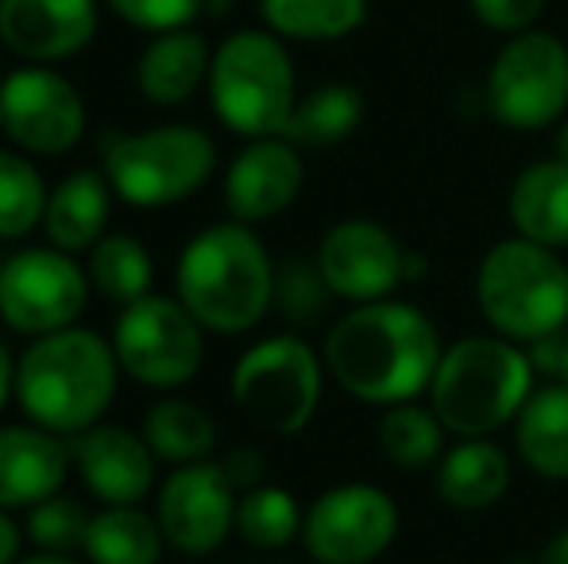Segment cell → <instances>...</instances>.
Returning <instances> with one entry per match:
<instances>
[{"label":"cell","instance_id":"obj_2","mask_svg":"<svg viewBox=\"0 0 568 564\" xmlns=\"http://www.w3.org/2000/svg\"><path fill=\"white\" fill-rule=\"evenodd\" d=\"M275 264L244 221H221L194 236L179 256V301L197 325L221 337L247 332L275 301Z\"/></svg>","mask_w":568,"mask_h":564},{"label":"cell","instance_id":"obj_14","mask_svg":"<svg viewBox=\"0 0 568 564\" xmlns=\"http://www.w3.org/2000/svg\"><path fill=\"white\" fill-rule=\"evenodd\" d=\"M236 483L229 480L225 464L197 460L166 475L159 488L155 519L163 537L186 557H205L225 545L236 530Z\"/></svg>","mask_w":568,"mask_h":564},{"label":"cell","instance_id":"obj_18","mask_svg":"<svg viewBox=\"0 0 568 564\" xmlns=\"http://www.w3.org/2000/svg\"><path fill=\"white\" fill-rule=\"evenodd\" d=\"M74 472L105 506H135L155 483V452L124 425H90L70 441Z\"/></svg>","mask_w":568,"mask_h":564},{"label":"cell","instance_id":"obj_39","mask_svg":"<svg viewBox=\"0 0 568 564\" xmlns=\"http://www.w3.org/2000/svg\"><path fill=\"white\" fill-rule=\"evenodd\" d=\"M20 545H23V530L16 526L12 514L0 511V564H16V561H20Z\"/></svg>","mask_w":568,"mask_h":564},{"label":"cell","instance_id":"obj_19","mask_svg":"<svg viewBox=\"0 0 568 564\" xmlns=\"http://www.w3.org/2000/svg\"><path fill=\"white\" fill-rule=\"evenodd\" d=\"M74 457L59 433L43 425H0V511L36 506L59 495Z\"/></svg>","mask_w":568,"mask_h":564},{"label":"cell","instance_id":"obj_31","mask_svg":"<svg viewBox=\"0 0 568 564\" xmlns=\"http://www.w3.org/2000/svg\"><path fill=\"white\" fill-rule=\"evenodd\" d=\"M302 519L306 514H302L298 499L275 483H260V488L244 491L236 503V534L252 550H286L302 537Z\"/></svg>","mask_w":568,"mask_h":564},{"label":"cell","instance_id":"obj_32","mask_svg":"<svg viewBox=\"0 0 568 564\" xmlns=\"http://www.w3.org/2000/svg\"><path fill=\"white\" fill-rule=\"evenodd\" d=\"M47 182L28 155L0 147V240L28 236L43 225L47 213Z\"/></svg>","mask_w":568,"mask_h":564},{"label":"cell","instance_id":"obj_33","mask_svg":"<svg viewBox=\"0 0 568 564\" xmlns=\"http://www.w3.org/2000/svg\"><path fill=\"white\" fill-rule=\"evenodd\" d=\"M90 519L93 514L85 511L78 499L67 495H51L43 503H36L28 511V542L36 545L39 553H74L85 545V534H90Z\"/></svg>","mask_w":568,"mask_h":564},{"label":"cell","instance_id":"obj_9","mask_svg":"<svg viewBox=\"0 0 568 564\" xmlns=\"http://www.w3.org/2000/svg\"><path fill=\"white\" fill-rule=\"evenodd\" d=\"M484 101L503 129H554L568 109V47L534 28L510 35L487 70Z\"/></svg>","mask_w":568,"mask_h":564},{"label":"cell","instance_id":"obj_35","mask_svg":"<svg viewBox=\"0 0 568 564\" xmlns=\"http://www.w3.org/2000/svg\"><path fill=\"white\" fill-rule=\"evenodd\" d=\"M109 8L132 28L163 35L174 28H190V20L202 12L205 0H109Z\"/></svg>","mask_w":568,"mask_h":564},{"label":"cell","instance_id":"obj_1","mask_svg":"<svg viewBox=\"0 0 568 564\" xmlns=\"http://www.w3.org/2000/svg\"><path fill=\"white\" fill-rule=\"evenodd\" d=\"M442 332L426 309L403 298L352 306L325 332L322 360L333 383L367 407L418 402L442 363Z\"/></svg>","mask_w":568,"mask_h":564},{"label":"cell","instance_id":"obj_22","mask_svg":"<svg viewBox=\"0 0 568 564\" xmlns=\"http://www.w3.org/2000/svg\"><path fill=\"white\" fill-rule=\"evenodd\" d=\"M515 236L561 252L568 248V163L538 158L515 178L507 197Z\"/></svg>","mask_w":568,"mask_h":564},{"label":"cell","instance_id":"obj_13","mask_svg":"<svg viewBox=\"0 0 568 564\" xmlns=\"http://www.w3.org/2000/svg\"><path fill=\"white\" fill-rule=\"evenodd\" d=\"M0 132L28 155H67L85 136V101L51 66H20L0 82Z\"/></svg>","mask_w":568,"mask_h":564},{"label":"cell","instance_id":"obj_10","mask_svg":"<svg viewBox=\"0 0 568 564\" xmlns=\"http://www.w3.org/2000/svg\"><path fill=\"white\" fill-rule=\"evenodd\" d=\"M197 317L179 298L148 294L120 314L113 329V352L120 371L151 391H174L202 371L205 337Z\"/></svg>","mask_w":568,"mask_h":564},{"label":"cell","instance_id":"obj_16","mask_svg":"<svg viewBox=\"0 0 568 564\" xmlns=\"http://www.w3.org/2000/svg\"><path fill=\"white\" fill-rule=\"evenodd\" d=\"M306 182L302 155L286 136H263L252 140L225 171V205L232 221H271L283 209H291Z\"/></svg>","mask_w":568,"mask_h":564},{"label":"cell","instance_id":"obj_27","mask_svg":"<svg viewBox=\"0 0 568 564\" xmlns=\"http://www.w3.org/2000/svg\"><path fill=\"white\" fill-rule=\"evenodd\" d=\"M359 121H364V98L356 85L329 82L298 98L283 136L294 147H333V143L348 140L359 129Z\"/></svg>","mask_w":568,"mask_h":564},{"label":"cell","instance_id":"obj_41","mask_svg":"<svg viewBox=\"0 0 568 564\" xmlns=\"http://www.w3.org/2000/svg\"><path fill=\"white\" fill-rule=\"evenodd\" d=\"M12 391H16V368H12V356H8L4 340H0V410H4Z\"/></svg>","mask_w":568,"mask_h":564},{"label":"cell","instance_id":"obj_43","mask_svg":"<svg viewBox=\"0 0 568 564\" xmlns=\"http://www.w3.org/2000/svg\"><path fill=\"white\" fill-rule=\"evenodd\" d=\"M554 155L568 163V116L565 121H557V136H554Z\"/></svg>","mask_w":568,"mask_h":564},{"label":"cell","instance_id":"obj_25","mask_svg":"<svg viewBox=\"0 0 568 564\" xmlns=\"http://www.w3.org/2000/svg\"><path fill=\"white\" fill-rule=\"evenodd\" d=\"M163 542L159 519L143 514L140 506H105L90 519L82 550L90 564H159Z\"/></svg>","mask_w":568,"mask_h":564},{"label":"cell","instance_id":"obj_6","mask_svg":"<svg viewBox=\"0 0 568 564\" xmlns=\"http://www.w3.org/2000/svg\"><path fill=\"white\" fill-rule=\"evenodd\" d=\"M210 101L217 121L236 136H283L298 105V85L275 31H236L213 51Z\"/></svg>","mask_w":568,"mask_h":564},{"label":"cell","instance_id":"obj_20","mask_svg":"<svg viewBox=\"0 0 568 564\" xmlns=\"http://www.w3.org/2000/svg\"><path fill=\"white\" fill-rule=\"evenodd\" d=\"M434 488L449 511L476 514L510 491V457L495 437H460L437 460Z\"/></svg>","mask_w":568,"mask_h":564},{"label":"cell","instance_id":"obj_8","mask_svg":"<svg viewBox=\"0 0 568 564\" xmlns=\"http://www.w3.org/2000/svg\"><path fill=\"white\" fill-rule=\"evenodd\" d=\"M325 360L298 337L275 332L252 345L232 368V402L263 433L294 437L317 414Z\"/></svg>","mask_w":568,"mask_h":564},{"label":"cell","instance_id":"obj_34","mask_svg":"<svg viewBox=\"0 0 568 564\" xmlns=\"http://www.w3.org/2000/svg\"><path fill=\"white\" fill-rule=\"evenodd\" d=\"M329 286H325L322 271L306 264H291L286 271H278L275 279V301L283 306V314L298 325H310L314 317L325 314V301H329Z\"/></svg>","mask_w":568,"mask_h":564},{"label":"cell","instance_id":"obj_36","mask_svg":"<svg viewBox=\"0 0 568 564\" xmlns=\"http://www.w3.org/2000/svg\"><path fill=\"white\" fill-rule=\"evenodd\" d=\"M471 12L479 16V23L503 35H518V31H530L534 20L541 16L546 0H468Z\"/></svg>","mask_w":568,"mask_h":564},{"label":"cell","instance_id":"obj_38","mask_svg":"<svg viewBox=\"0 0 568 564\" xmlns=\"http://www.w3.org/2000/svg\"><path fill=\"white\" fill-rule=\"evenodd\" d=\"M225 472H229V480L236 483V491H252V488H260L263 483V472H267V464H263V457L255 449H236V452H229L225 460Z\"/></svg>","mask_w":568,"mask_h":564},{"label":"cell","instance_id":"obj_12","mask_svg":"<svg viewBox=\"0 0 568 564\" xmlns=\"http://www.w3.org/2000/svg\"><path fill=\"white\" fill-rule=\"evenodd\" d=\"M90 279L59 248H28L0 264V321L16 332L47 337L70 329L90 298Z\"/></svg>","mask_w":568,"mask_h":564},{"label":"cell","instance_id":"obj_7","mask_svg":"<svg viewBox=\"0 0 568 564\" xmlns=\"http://www.w3.org/2000/svg\"><path fill=\"white\" fill-rule=\"evenodd\" d=\"M217 171V143L194 124H159L132 136H109L105 178L135 209L186 202Z\"/></svg>","mask_w":568,"mask_h":564},{"label":"cell","instance_id":"obj_5","mask_svg":"<svg viewBox=\"0 0 568 564\" xmlns=\"http://www.w3.org/2000/svg\"><path fill=\"white\" fill-rule=\"evenodd\" d=\"M476 306L491 332L530 348L568 325V264L554 248L507 236L479 259Z\"/></svg>","mask_w":568,"mask_h":564},{"label":"cell","instance_id":"obj_15","mask_svg":"<svg viewBox=\"0 0 568 564\" xmlns=\"http://www.w3.org/2000/svg\"><path fill=\"white\" fill-rule=\"evenodd\" d=\"M406 256L410 252H403L387 225L348 217L322 236L314 264L333 298L364 306V301L395 298V290L406 283Z\"/></svg>","mask_w":568,"mask_h":564},{"label":"cell","instance_id":"obj_40","mask_svg":"<svg viewBox=\"0 0 568 564\" xmlns=\"http://www.w3.org/2000/svg\"><path fill=\"white\" fill-rule=\"evenodd\" d=\"M538 564H568V526H561L554 537H549Z\"/></svg>","mask_w":568,"mask_h":564},{"label":"cell","instance_id":"obj_17","mask_svg":"<svg viewBox=\"0 0 568 564\" xmlns=\"http://www.w3.org/2000/svg\"><path fill=\"white\" fill-rule=\"evenodd\" d=\"M98 35V0H0V39L39 66L74 59Z\"/></svg>","mask_w":568,"mask_h":564},{"label":"cell","instance_id":"obj_29","mask_svg":"<svg viewBox=\"0 0 568 564\" xmlns=\"http://www.w3.org/2000/svg\"><path fill=\"white\" fill-rule=\"evenodd\" d=\"M445 433H449V429L442 425V418H437L429 407H418V402H398V407H387L379 418V425H375L379 452L395 468L437 464L442 452L449 449V444H445Z\"/></svg>","mask_w":568,"mask_h":564},{"label":"cell","instance_id":"obj_44","mask_svg":"<svg viewBox=\"0 0 568 564\" xmlns=\"http://www.w3.org/2000/svg\"><path fill=\"white\" fill-rule=\"evenodd\" d=\"M503 564H538V561H526V557H515V561H503Z\"/></svg>","mask_w":568,"mask_h":564},{"label":"cell","instance_id":"obj_42","mask_svg":"<svg viewBox=\"0 0 568 564\" xmlns=\"http://www.w3.org/2000/svg\"><path fill=\"white\" fill-rule=\"evenodd\" d=\"M16 564H82V561L67 557V553H36V557H23Z\"/></svg>","mask_w":568,"mask_h":564},{"label":"cell","instance_id":"obj_11","mask_svg":"<svg viewBox=\"0 0 568 564\" xmlns=\"http://www.w3.org/2000/svg\"><path fill=\"white\" fill-rule=\"evenodd\" d=\"M398 503L375 483H341L306 506L302 545L317 564H372L395 545Z\"/></svg>","mask_w":568,"mask_h":564},{"label":"cell","instance_id":"obj_28","mask_svg":"<svg viewBox=\"0 0 568 564\" xmlns=\"http://www.w3.org/2000/svg\"><path fill=\"white\" fill-rule=\"evenodd\" d=\"M260 12L275 35L329 43L367 20V0H260Z\"/></svg>","mask_w":568,"mask_h":564},{"label":"cell","instance_id":"obj_26","mask_svg":"<svg viewBox=\"0 0 568 564\" xmlns=\"http://www.w3.org/2000/svg\"><path fill=\"white\" fill-rule=\"evenodd\" d=\"M143 441L159 460L182 468L210 460L213 444H217V425L197 402L190 399H163L148 410L143 418Z\"/></svg>","mask_w":568,"mask_h":564},{"label":"cell","instance_id":"obj_23","mask_svg":"<svg viewBox=\"0 0 568 564\" xmlns=\"http://www.w3.org/2000/svg\"><path fill=\"white\" fill-rule=\"evenodd\" d=\"M109 197L113 186L101 171H74L51 189L43 213V233L51 248L85 252L105 236L109 225Z\"/></svg>","mask_w":568,"mask_h":564},{"label":"cell","instance_id":"obj_37","mask_svg":"<svg viewBox=\"0 0 568 564\" xmlns=\"http://www.w3.org/2000/svg\"><path fill=\"white\" fill-rule=\"evenodd\" d=\"M526 352H530L534 371H538L546 383H565L568 387V325L561 332H554V337L534 340Z\"/></svg>","mask_w":568,"mask_h":564},{"label":"cell","instance_id":"obj_4","mask_svg":"<svg viewBox=\"0 0 568 564\" xmlns=\"http://www.w3.org/2000/svg\"><path fill=\"white\" fill-rule=\"evenodd\" d=\"M530 352L499 332L453 340L429 383V410L453 437H495L515 425L518 410L534 394Z\"/></svg>","mask_w":568,"mask_h":564},{"label":"cell","instance_id":"obj_3","mask_svg":"<svg viewBox=\"0 0 568 564\" xmlns=\"http://www.w3.org/2000/svg\"><path fill=\"white\" fill-rule=\"evenodd\" d=\"M120 360L93 329H59L36 337L16 363V399L36 425L78 437L98 425L116 399Z\"/></svg>","mask_w":568,"mask_h":564},{"label":"cell","instance_id":"obj_24","mask_svg":"<svg viewBox=\"0 0 568 564\" xmlns=\"http://www.w3.org/2000/svg\"><path fill=\"white\" fill-rule=\"evenodd\" d=\"M515 449L546 483H568V387L541 383L515 418Z\"/></svg>","mask_w":568,"mask_h":564},{"label":"cell","instance_id":"obj_21","mask_svg":"<svg viewBox=\"0 0 568 564\" xmlns=\"http://www.w3.org/2000/svg\"><path fill=\"white\" fill-rule=\"evenodd\" d=\"M213 54L197 31L174 28L148 43V51L135 62V90L155 105H182L210 78Z\"/></svg>","mask_w":568,"mask_h":564},{"label":"cell","instance_id":"obj_30","mask_svg":"<svg viewBox=\"0 0 568 564\" xmlns=\"http://www.w3.org/2000/svg\"><path fill=\"white\" fill-rule=\"evenodd\" d=\"M155 267H151V252L143 248L135 236L128 233H105L90 248V283L101 298L132 306V301L148 298Z\"/></svg>","mask_w":568,"mask_h":564}]
</instances>
